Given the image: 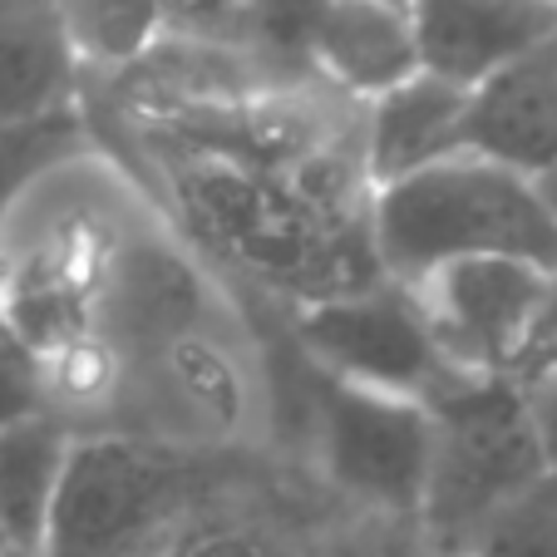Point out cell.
Masks as SVG:
<instances>
[{"label": "cell", "mask_w": 557, "mask_h": 557, "mask_svg": "<svg viewBox=\"0 0 557 557\" xmlns=\"http://www.w3.org/2000/svg\"><path fill=\"white\" fill-rule=\"evenodd\" d=\"M89 148V128L79 109L35 119V124L0 128V237L11 232L15 212L30 202V193L50 178L60 163L79 158Z\"/></svg>", "instance_id": "cell-13"}, {"label": "cell", "mask_w": 557, "mask_h": 557, "mask_svg": "<svg viewBox=\"0 0 557 557\" xmlns=\"http://www.w3.org/2000/svg\"><path fill=\"white\" fill-rule=\"evenodd\" d=\"M163 557H296L286 543H272L252 528H178Z\"/></svg>", "instance_id": "cell-16"}, {"label": "cell", "mask_w": 557, "mask_h": 557, "mask_svg": "<svg viewBox=\"0 0 557 557\" xmlns=\"http://www.w3.org/2000/svg\"><path fill=\"white\" fill-rule=\"evenodd\" d=\"M193 488L198 463L173 444L138 434H79L40 557H163Z\"/></svg>", "instance_id": "cell-3"}, {"label": "cell", "mask_w": 557, "mask_h": 557, "mask_svg": "<svg viewBox=\"0 0 557 557\" xmlns=\"http://www.w3.org/2000/svg\"><path fill=\"white\" fill-rule=\"evenodd\" d=\"M420 70L473 89L557 35V0H410Z\"/></svg>", "instance_id": "cell-8"}, {"label": "cell", "mask_w": 557, "mask_h": 557, "mask_svg": "<svg viewBox=\"0 0 557 557\" xmlns=\"http://www.w3.org/2000/svg\"><path fill=\"white\" fill-rule=\"evenodd\" d=\"M0 557H35V553H21V547H5V553H0Z\"/></svg>", "instance_id": "cell-20"}, {"label": "cell", "mask_w": 557, "mask_h": 557, "mask_svg": "<svg viewBox=\"0 0 557 557\" xmlns=\"http://www.w3.org/2000/svg\"><path fill=\"white\" fill-rule=\"evenodd\" d=\"M50 410V375L35 350H25L11 331L0 326V430Z\"/></svg>", "instance_id": "cell-15"}, {"label": "cell", "mask_w": 557, "mask_h": 557, "mask_svg": "<svg viewBox=\"0 0 557 557\" xmlns=\"http://www.w3.org/2000/svg\"><path fill=\"white\" fill-rule=\"evenodd\" d=\"M356 153L366 188L414 178L444 158L463 153V119H469V89L449 85L440 74H410L405 85L385 89L380 99L360 104Z\"/></svg>", "instance_id": "cell-9"}, {"label": "cell", "mask_w": 557, "mask_h": 557, "mask_svg": "<svg viewBox=\"0 0 557 557\" xmlns=\"http://www.w3.org/2000/svg\"><path fill=\"white\" fill-rule=\"evenodd\" d=\"M553 276L513 257H473L430 272L410 296L449 366L463 375H518L547 311Z\"/></svg>", "instance_id": "cell-6"}, {"label": "cell", "mask_w": 557, "mask_h": 557, "mask_svg": "<svg viewBox=\"0 0 557 557\" xmlns=\"http://www.w3.org/2000/svg\"><path fill=\"white\" fill-rule=\"evenodd\" d=\"M169 5H183V11H222V5H237V0H163V15H169Z\"/></svg>", "instance_id": "cell-19"}, {"label": "cell", "mask_w": 557, "mask_h": 557, "mask_svg": "<svg viewBox=\"0 0 557 557\" xmlns=\"http://www.w3.org/2000/svg\"><path fill=\"white\" fill-rule=\"evenodd\" d=\"M292 341L306 366L326 370L346 385L430 405V410L459 395L469 380H484L449 366L414 296L395 282H370L346 296L292 306Z\"/></svg>", "instance_id": "cell-4"}, {"label": "cell", "mask_w": 557, "mask_h": 557, "mask_svg": "<svg viewBox=\"0 0 557 557\" xmlns=\"http://www.w3.org/2000/svg\"><path fill=\"white\" fill-rule=\"evenodd\" d=\"M547 473L513 375L469 380L434 405L430 473L420 498V537L440 557H469L488 523Z\"/></svg>", "instance_id": "cell-2"}, {"label": "cell", "mask_w": 557, "mask_h": 557, "mask_svg": "<svg viewBox=\"0 0 557 557\" xmlns=\"http://www.w3.org/2000/svg\"><path fill=\"white\" fill-rule=\"evenodd\" d=\"M79 434L54 410L0 430V543L40 557L70 449Z\"/></svg>", "instance_id": "cell-12"}, {"label": "cell", "mask_w": 557, "mask_h": 557, "mask_svg": "<svg viewBox=\"0 0 557 557\" xmlns=\"http://www.w3.org/2000/svg\"><path fill=\"white\" fill-rule=\"evenodd\" d=\"M306 54L331 89L370 104L420 74L410 0H321L306 30Z\"/></svg>", "instance_id": "cell-10"}, {"label": "cell", "mask_w": 557, "mask_h": 557, "mask_svg": "<svg viewBox=\"0 0 557 557\" xmlns=\"http://www.w3.org/2000/svg\"><path fill=\"white\" fill-rule=\"evenodd\" d=\"M301 395L321 473L356 504L375 508L395 523H414L434 444L430 405L346 385L315 366H306Z\"/></svg>", "instance_id": "cell-5"}, {"label": "cell", "mask_w": 557, "mask_h": 557, "mask_svg": "<svg viewBox=\"0 0 557 557\" xmlns=\"http://www.w3.org/2000/svg\"><path fill=\"white\" fill-rule=\"evenodd\" d=\"M0 553H5V543H0Z\"/></svg>", "instance_id": "cell-21"}, {"label": "cell", "mask_w": 557, "mask_h": 557, "mask_svg": "<svg viewBox=\"0 0 557 557\" xmlns=\"http://www.w3.org/2000/svg\"><path fill=\"white\" fill-rule=\"evenodd\" d=\"M463 153L557 183V35L469 89Z\"/></svg>", "instance_id": "cell-7"}, {"label": "cell", "mask_w": 557, "mask_h": 557, "mask_svg": "<svg viewBox=\"0 0 557 557\" xmlns=\"http://www.w3.org/2000/svg\"><path fill=\"white\" fill-rule=\"evenodd\" d=\"M85 50L60 0H0V128L74 109Z\"/></svg>", "instance_id": "cell-11"}, {"label": "cell", "mask_w": 557, "mask_h": 557, "mask_svg": "<svg viewBox=\"0 0 557 557\" xmlns=\"http://www.w3.org/2000/svg\"><path fill=\"white\" fill-rule=\"evenodd\" d=\"M366 557H440V553H434V547L424 543L420 528H414V523H400L389 537H380V543L370 547Z\"/></svg>", "instance_id": "cell-18"}, {"label": "cell", "mask_w": 557, "mask_h": 557, "mask_svg": "<svg viewBox=\"0 0 557 557\" xmlns=\"http://www.w3.org/2000/svg\"><path fill=\"white\" fill-rule=\"evenodd\" d=\"M518 389H523L528 424H533V434H537V449H543L547 469H557V360L518 375Z\"/></svg>", "instance_id": "cell-17"}, {"label": "cell", "mask_w": 557, "mask_h": 557, "mask_svg": "<svg viewBox=\"0 0 557 557\" xmlns=\"http://www.w3.org/2000/svg\"><path fill=\"white\" fill-rule=\"evenodd\" d=\"M366 222L380 272L405 292L440 267L473 257H513L557 272V202L547 183L473 153L370 188Z\"/></svg>", "instance_id": "cell-1"}, {"label": "cell", "mask_w": 557, "mask_h": 557, "mask_svg": "<svg viewBox=\"0 0 557 557\" xmlns=\"http://www.w3.org/2000/svg\"><path fill=\"white\" fill-rule=\"evenodd\" d=\"M469 557H557V469L479 533Z\"/></svg>", "instance_id": "cell-14"}]
</instances>
